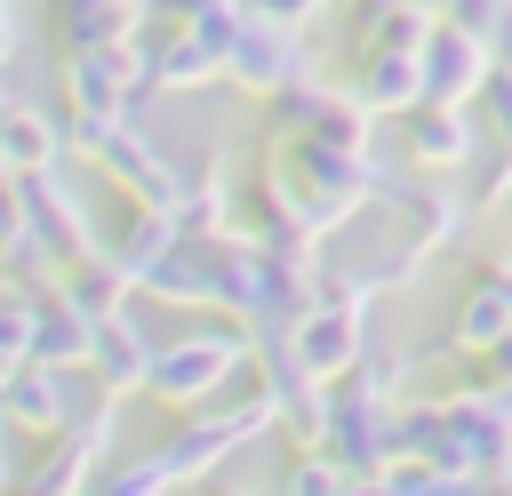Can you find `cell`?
<instances>
[{
  "label": "cell",
  "mask_w": 512,
  "mask_h": 496,
  "mask_svg": "<svg viewBox=\"0 0 512 496\" xmlns=\"http://www.w3.org/2000/svg\"><path fill=\"white\" fill-rule=\"evenodd\" d=\"M64 152H72V120H56L48 104H32V96H24V104H8V112H0V160H8L16 176L56 168Z\"/></svg>",
  "instance_id": "cell-15"
},
{
  "label": "cell",
  "mask_w": 512,
  "mask_h": 496,
  "mask_svg": "<svg viewBox=\"0 0 512 496\" xmlns=\"http://www.w3.org/2000/svg\"><path fill=\"white\" fill-rule=\"evenodd\" d=\"M344 480H352V464H344L336 448H304V456L288 464V488H280V496H336Z\"/></svg>",
  "instance_id": "cell-23"
},
{
  "label": "cell",
  "mask_w": 512,
  "mask_h": 496,
  "mask_svg": "<svg viewBox=\"0 0 512 496\" xmlns=\"http://www.w3.org/2000/svg\"><path fill=\"white\" fill-rule=\"evenodd\" d=\"M88 344H96V320L64 296V288H40V320H32V360H56V368H88Z\"/></svg>",
  "instance_id": "cell-18"
},
{
  "label": "cell",
  "mask_w": 512,
  "mask_h": 496,
  "mask_svg": "<svg viewBox=\"0 0 512 496\" xmlns=\"http://www.w3.org/2000/svg\"><path fill=\"white\" fill-rule=\"evenodd\" d=\"M480 496H512V488H504V480H488V488H480Z\"/></svg>",
  "instance_id": "cell-33"
},
{
  "label": "cell",
  "mask_w": 512,
  "mask_h": 496,
  "mask_svg": "<svg viewBox=\"0 0 512 496\" xmlns=\"http://www.w3.org/2000/svg\"><path fill=\"white\" fill-rule=\"evenodd\" d=\"M216 240H224V232H216ZM216 240H192V232H184L144 288H152L160 304H216Z\"/></svg>",
  "instance_id": "cell-19"
},
{
  "label": "cell",
  "mask_w": 512,
  "mask_h": 496,
  "mask_svg": "<svg viewBox=\"0 0 512 496\" xmlns=\"http://www.w3.org/2000/svg\"><path fill=\"white\" fill-rule=\"evenodd\" d=\"M248 8H256V16H280V24H312L328 0H248Z\"/></svg>",
  "instance_id": "cell-28"
},
{
  "label": "cell",
  "mask_w": 512,
  "mask_h": 496,
  "mask_svg": "<svg viewBox=\"0 0 512 496\" xmlns=\"http://www.w3.org/2000/svg\"><path fill=\"white\" fill-rule=\"evenodd\" d=\"M16 368H24V360H16V352H0V392H8V376H16Z\"/></svg>",
  "instance_id": "cell-32"
},
{
  "label": "cell",
  "mask_w": 512,
  "mask_h": 496,
  "mask_svg": "<svg viewBox=\"0 0 512 496\" xmlns=\"http://www.w3.org/2000/svg\"><path fill=\"white\" fill-rule=\"evenodd\" d=\"M368 104L352 96V88H328V80H288L280 96H272V136H328V144H360L368 152Z\"/></svg>",
  "instance_id": "cell-6"
},
{
  "label": "cell",
  "mask_w": 512,
  "mask_h": 496,
  "mask_svg": "<svg viewBox=\"0 0 512 496\" xmlns=\"http://www.w3.org/2000/svg\"><path fill=\"white\" fill-rule=\"evenodd\" d=\"M352 96L368 112H416L424 104V48H368V56H352Z\"/></svg>",
  "instance_id": "cell-12"
},
{
  "label": "cell",
  "mask_w": 512,
  "mask_h": 496,
  "mask_svg": "<svg viewBox=\"0 0 512 496\" xmlns=\"http://www.w3.org/2000/svg\"><path fill=\"white\" fill-rule=\"evenodd\" d=\"M288 344H296V352H304V368H320L328 384L368 352V344H360V312H352V304H328V296H312V312L288 328Z\"/></svg>",
  "instance_id": "cell-13"
},
{
  "label": "cell",
  "mask_w": 512,
  "mask_h": 496,
  "mask_svg": "<svg viewBox=\"0 0 512 496\" xmlns=\"http://www.w3.org/2000/svg\"><path fill=\"white\" fill-rule=\"evenodd\" d=\"M488 48H496V64H504V72H512V8H504V24H496V32H488Z\"/></svg>",
  "instance_id": "cell-30"
},
{
  "label": "cell",
  "mask_w": 512,
  "mask_h": 496,
  "mask_svg": "<svg viewBox=\"0 0 512 496\" xmlns=\"http://www.w3.org/2000/svg\"><path fill=\"white\" fill-rule=\"evenodd\" d=\"M224 32H200V24H176V16H144V32H136V56H144V80L160 88V96H184V88H208V80H224Z\"/></svg>",
  "instance_id": "cell-2"
},
{
  "label": "cell",
  "mask_w": 512,
  "mask_h": 496,
  "mask_svg": "<svg viewBox=\"0 0 512 496\" xmlns=\"http://www.w3.org/2000/svg\"><path fill=\"white\" fill-rule=\"evenodd\" d=\"M88 160H96L128 200H144V208H176V200H184V168H176L136 120H112V128L88 144Z\"/></svg>",
  "instance_id": "cell-4"
},
{
  "label": "cell",
  "mask_w": 512,
  "mask_h": 496,
  "mask_svg": "<svg viewBox=\"0 0 512 496\" xmlns=\"http://www.w3.org/2000/svg\"><path fill=\"white\" fill-rule=\"evenodd\" d=\"M384 480H392V496H480V488H488V480L448 472V464H424V456H400Z\"/></svg>",
  "instance_id": "cell-21"
},
{
  "label": "cell",
  "mask_w": 512,
  "mask_h": 496,
  "mask_svg": "<svg viewBox=\"0 0 512 496\" xmlns=\"http://www.w3.org/2000/svg\"><path fill=\"white\" fill-rule=\"evenodd\" d=\"M16 56V16H8V0H0V64Z\"/></svg>",
  "instance_id": "cell-31"
},
{
  "label": "cell",
  "mask_w": 512,
  "mask_h": 496,
  "mask_svg": "<svg viewBox=\"0 0 512 496\" xmlns=\"http://www.w3.org/2000/svg\"><path fill=\"white\" fill-rule=\"evenodd\" d=\"M152 336L136 328V312H112V320H96V344H88V368H96V384L120 400V392H136V384H152Z\"/></svg>",
  "instance_id": "cell-14"
},
{
  "label": "cell",
  "mask_w": 512,
  "mask_h": 496,
  "mask_svg": "<svg viewBox=\"0 0 512 496\" xmlns=\"http://www.w3.org/2000/svg\"><path fill=\"white\" fill-rule=\"evenodd\" d=\"M248 352H256V328H248V320H232V328H200V336H176V344L152 352V384H144V392H160L168 408H192V400H208Z\"/></svg>",
  "instance_id": "cell-1"
},
{
  "label": "cell",
  "mask_w": 512,
  "mask_h": 496,
  "mask_svg": "<svg viewBox=\"0 0 512 496\" xmlns=\"http://www.w3.org/2000/svg\"><path fill=\"white\" fill-rule=\"evenodd\" d=\"M512 328V288H504V272L488 264L480 280H472V296H464V312L448 320V344H464V352H488L496 336Z\"/></svg>",
  "instance_id": "cell-20"
},
{
  "label": "cell",
  "mask_w": 512,
  "mask_h": 496,
  "mask_svg": "<svg viewBox=\"0 0 512 496\" xmlns=\"http://www.w3.org/2000/svg\"><path fill=\"white\" fill-rule=\"evenodd\" d=\"M264 424H280V416H272V392L232 400L224 416H192L184 432H168V440H160V464H168L176 480H208V472H216V464H224L240 440H256Z\"/></svg>",
  "instance_id": "cell-5"
},
{
  "label": "cell",
  "mask_w": 512,
  "mask_h": 496,
  "mask_svg": "<svg viewBox=\"0 0 512 496\" xmlns=\"http://www.w3.org/2000/svg\"><path fill=\"white\" fill-rule=\"evenodd\" d=\"M408 160L424 176H464L480 160V120L472 104H416L408 112Z\"/></svg>",
  "instance_id": "cell-9"
},
{
  "label": "cell",
  "mask_w": 512,
  "mask_h": 496,
  "mask_svg": "<svg viewBox=\"0 0 512 496\" xmlns=\"http://www.w3.org/2000/svg\"><path fill=\"white\" fill-rule=\"evenodd\" d=\"M24 184V224L64 256V264H88V256H104V232L88 224V208H80V192L56 176V168H32V176H16Z\"/></svg>",
  "instance_id": "cell-8"
},
{
  "label": "cell",
  "mask_w": 512,
  "mask_h": 496,
  "mask_svg": "<svg viewBox=\"0 0 512 496\" xmlns=\"http://www.w3.org/2000/svg\"><path fill=\"white\" fill-rule=\"evenodd\" d=\"M80 496H176V472L160 464V448L152 456H136V464H120V472H104V480H88Z\"/></svg>",
  "instance_id": "cell-22"
},
{
  "label": "cell",
  "mask_w": 512,
  "mask_h": 496,
  "mask_svg": "<svg viewBox=\"0 0 512 496\" xmlns=\"http://www.w3.org/2000/svg\"><path fill=\"white\" fill-rule=\"evenodd\" d=\"M464 192H472V208L512 200V152H504V144H496V152H480V160L464 168Z\"/></svg>",
  "instance_id": "cell-24"
},
{
  "label": "cell",
  "mask_w": 512,
  "mask_h": 496,
  "mask_svg": "<svg viewBox=\"0 0 512 496\" xmlns=\"http://www.w3.org/2000/svg\"><path fill=\"white\" fill-rule=\"evenodd\" d=\"M328 448H336L352 472H392V424H384V400L336 376V400H328Z\"/></svg>",
  "instance_id": "cell-10"
},
{
  "label": "cell",
  "mask_w": 512,
  "mask_h": 496,
  "mask_svg": "<svg viewBox=\"0 0 512 496\" xmlns=\"http://www.w3.org/2000/svg\"><path fill=\"white\" fill-rule=\"evenodd\" d=\"M344 384H360V392H376V400H392V392L408 384V360H400V352H360V360L344 368Z\"/></svg>",
  "instance_id": "cell-25"
},
{
  "label": "cell",
  "mask_w": 512,
  "mask_h": 496,
  "mask_svg": "<svg viewBox=\"0 0 512 496\" xmlns=\"http://www.w3.org/2000/svg\"><path fill=\"white\" fill-rule=\"evenodd\" d=\"M224 496H248V488H224Z\"/></svg>",
  "instance_id": "cell-35"
},
{
  "label": "cell",
  "mask_w": 512,
  "mask_h": 496,
  "mask_svg": "<svg viewBox=\"0 0 512 496\" xmlns=\"http://www.w3.org/2000/svg\"><path fill=\"white\" fill-rule=\"evenodd\" d=\"M488 72H496L488 32H472V24L440 16V24H432V40H424V104H480Z\"/></svg>",
  "instance_id": "cell-7"
},
{
  "label": "cell",
  "mask_w": 512,
  "mask_h": 496,
  "mask_svg": "<svg viewBox=\"0 0 512 496\" xmlns=\"http://www.w3.org/2000/svg\"><path fill=\"white\" fill-rule=\"evenodd\" d=\"M312 64H304V40H296V24H280V16H240V32H232V48H224V80L232 88H248V96H280L288 80H304Z\"/></svg>",
  "instance_id": "cell-3"
},
{
  "label": "cell",
  "mask_w": 512,
  "mask_h": 496,
  "mask_svg": "<svg viewBox=\"0 0 512 496\" xmlns=\"http://www.w3.org/2000/svg\"><path fill=\"white\" fill-rule=\"evenodd\" d=\"M0 416H16L24 432H64V424H80V416H72V368L24 360V368L8 376V392H0Z\"/></svg>",
  "instance_id": "cell-11"
},
{
  "label": "cell",
  "mask_w": 512,
  "mask_h": 496,
  "mask_svg": "<svg viewBox=\"0 0 512 496\" xmlns=\"http://www.w3.org/2000/svg\"><path fill=\"white\" fill-rule=\"evenodd\" d=\"M424 8H440V16H448V8H456V0H424Z\"/></svg>",
  "instance_id": "cell-34"
},
{
  "label": "cell",
  "mask_w": 512,
  "mask_h": 496,
  "mask_svg": "<svg viewBox=\"0 0 512 496\" xmlns=\"http://www.w3.org/2000/svg\"><path fill=\"white\" fill-rule=\"evenodd\" d=\"M504 8H512V0H456L448 16H456V24H472V32H496V24H504Z\"/></svg>",
  "instance_id": "cell-27"
},
{
  "label": "cell",
  "mask_w": 512,
  "mask_h": 496,
  "mask_svg": "<svg viewBox=\"0 0 512 496\" xmlns=\"http://www.w3.org/2000/svg\"><path fill=\"white\" fill-rule=\"evenodd\" d=\"M480 120H488V136L512 152V72H504V64H496L488 88H480Z\"/></svg>",
  "instance_id": "cell-26"
},
{
  "label": "cell",
  "mask_w": 512,
  "mask_h": 496,
  "mask_svg": "<svg viewBox=\"0 0 512 496\" xmlns=\"http://www.w3.org/2000/svg\"><path fill=\"white\" fill-rule=\"evenodd\" d=\"M176 240H184L176 208H144V200H136V208L120 216V232L104 240V256H112V264H120V272H128V280L144 288V280H152V272L168 264V248H176Z\"/></svg>",
  "instance_id": "cell-16"
},
{
  "label": "cell",
  "mask_w": 512,
  "mask_h": 496,
  "mask_svg": "<svg viewBox=\"0 0 512 496\" xmlns=\"http://www.w3.org/2000/svg\"><path fill=\"white\" fill-rule=\"evenodd\" d=\"M336 496H392V480H384V472H352Z\"/></svg>",
  "instance_id": "cell-29"
},
{
  "label": "cell",
  "mask_w": 512,
  "mask_h": 496,
  "mask_svg": "<svg viewBox=\"0 0 512 496\" xmlns=\"http://www.w3.org/2000/svg\"><path fill=\"white\" fill-rule=\"evenodd\" d=\"M152 16V0H56V48H104V40H136Z\"/></svg>",
  "instance_id": "cell-17"
}]
</instances>
